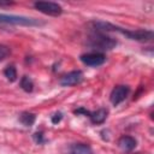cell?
<instances>
[{"label":"cell","mask_w":154,"mask_h":154,"mask_svg":"<svg viewBox=\"0 0 154 154\" xmlns=\"http://www.w3.org/2000/svg\"><path fill=\"white\" fill-rule=\"evenodd\" d=\"M88 45L93 49H96V52L97 51H109L116 47L117 41L109 36H106L102 32H96L89 37Z\"/></svg>","instance_id":"cell-1"},{"label":"cell","mask_w":154,"mask_h":154,"mask_svg":"<svg viewBox=\"0 0 154 154\" xmlns=\"http://www.w3.org/2000/svg\"><path fill=\"white\" fill-rule=\"evenodd\" d=\"M0 24H12V25H22V26H38L45 23L36 18H28L23 16H13V14H2L0 13Z\"/></svg>","instance_id":"cell-2"},{"label":"cell","mask_w":154,"mask_h":154,"mask_svg":"<svg viewBox=\"0 0 154 154\" xmlns=\"http://www.w3.org/2000/svg\"><path fill=\"white\" fill-rule=\"evenodd\" d=\"M117 31L122 32L123 35H125L126 37H129V38H131V40H136V41H141V42L150 41V40L153 38V31H152V30H147V29L124 30V29L117 26Z\"/></svg>","instance_id":"cell-3"},{"label":"cell","mask_w":154,"mask_h":154,"mask_svg":"<svg viewBox=\"0 0 154 154\" xmlns=\"http://www.w3.org/2000/svg\"><path fill=\"white\" fill-rule=\"evenodd\" d=\"M35 8L40 12L48 16H60L63 13V8L59 4L52 1H36L34 4Z\"/></svg>","instance_id":"cell-4"},{"label":"cell","mask_w":154,"mask_h":154,"mask_svg":"<svg viewBox=\"0 0 154 154\" xmlns=\"http://www.w3.org/2000/svg\"><path fill=\"white\" fill-rule=\"evenodd\" d=\"M81 60L83 64H85L88 66H100L105 63L106 57L101 52H90L87 54H82Z\"/></svg>","instance_id":"cell-5"},{"label":"cell","mask_w":154,"mask_h":154,"mask_svg":"<svg viewBox=\"0 0 154 154\" xmlns=\"http://www.w3.org/2000/svg\"><path fill=\"white\" fill-rule=\"evenodd\" d=\"M82 81H83V72L77 70V71H71L66 73L64 77H61L60 84L64 87H70V85L79 84Z\"/></svg>","instance_id":"cell-6"},{"label":"cell","mask_w":154,"mask_h":154,"mask_svg":"<svg viewBox=\"0 0 154 154\" xmlns=\"http://www.w3.org/2000/svg\"><path fill=\"white\" fill-rule=\"evenodd\" d=\"M129 91H130V89H129L128 85H117L112 90V93H111V97H109L111 99V102L114 106L119 105L120 102H123L125 100V97L128 96Z\"/></svg>","instance_id":"cell-7"},{"label":"cell","mask_w":154,"mask_h":154,"mask_svg":"<svg viewBox=\"0 0 154 154\" xmlns=\"http://www.w3.org/2000/svg\"><path fill=\"white\" fill-rule=\"evenodd\" d=\"M119 147L125 152H131L136 147V140L132 136H122L118 141Z\"/></svg>","instance_id":"cell-8"},{"label":"cell","mask_w":154,"mask_h":154,"mask_svg":"<svg viewBox=\"0 0 154 154\" xmlns=\"http://www.w3.org/2000/svg\"><path fill=\"white\" fill-rule=\"evenodd\" d=\"M89 117H90L91 123H94V124H102L106 120V118H107V109L106 108H100V109L90 113Z\"/></svg>","instance_id":"cell-9"},{"label":"cell","mask_w":154,"mask_h":154,"mask_svg":"<svg viewBox=\"0 0 154 154\" xmlns=\"http://www.w3.org/2000/svg\"><path fill=\"white\" fill-rule=\"evenodd\" d=\"M70 154H93L90 146L84 143H76L72 144L70 148Z\"/></svg>","instance_id":"cell-10"},{"label":"cell","mask_w":154,"mask_h":154,"mask_svg":"<svg viewBox=\"0 0 154 154\" xmlns=\"http://www.w3.org/2000/svg\"><path fill=\"white\" fill-rule=\"evenodd\" d=\"M35 114H32V113H29V112H23L22 114H20V117H19V120H20V123L23 124V125H25V126H31L34 123H35Z\"/></svg>","instance_id":"cell-11"},{"label":"cell","mask_w":154,"mask_h":154,"mask_svg":"<svg viewBox=\"0 0 154 154\" xmlns=\"http://www.w3.org/2000/svg\"><path fill=\"white\" fill-rule=\"evenodd\" d=\"M4 75L5 77L10 81V82H14L17 79V70L13 65H8L5 70H4Z\"/></svg>","instance_id":"cell-12"},{"label":"cell","mask_w":154,"mask_h":154,"mask_svg":"<svg viewBox=\"0 0 154 154\" xmlns=\"http://www.w3.org/2000/svg\"><path fill=\"white\" fill-rule=\"evenodd\" d=\"M20 87H22V89H23L24 91L30 93V91H32V89H34V83H32V81H31L28 76H23L22 79H20Z\"/></svg>","instance_id":"cell-13"},{"label":"cell","mask_w":154,"mask_h":154,"mask_svg":"<svg viewBox=\"0 0 154 154\" xmlns=\"http://www.w3.org/2000/svg\"><path fill=\"white\" fill-rule=\"evenodd\" d=\"M8 54H10V48L7 46L0 45V61H2Z\"/></svg>","instance_id":"cell-14"},{"label":"cell","mask_w":154,"mask_h":154,"mask_svg":"<svg viewBox=\"0 0 154 154\" xmlns=\"http://www.w3.org/2000/svg\"><path fill=\"white\" fill-rule=\"evenodd\" d=\"M34 140H35V142H36V143H38V144H41V143H43V142H45L43 136H42V134H41V132H36V134H34Z\"/></svg>","instance_id":"cell-15"},{"label":"cell","mask_w":154,"mask_h":154,"mask_svg":"<svg viewBox=\"0 0 154 154\" xmlns=\"http://www.w3.org/2000/svg\"><path fill=\"white\" fill-rule=\"evenodd\" d=\"M61 118H63V114H61L60 112H58V113H55V114L52 117V123H53V124H57V123H59V122L61 120Z\"/></svg>","instance_id":"cell-16"}]
</instances>
